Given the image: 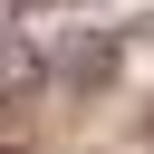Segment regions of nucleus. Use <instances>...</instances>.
Here are the masks:
<instances>
[{
    "label": "nucleus",
    "instance_id": "f257e3e1",
    "mask_svg": "<svg viewBox=\"0 0 154 154\" xmlns=\"http://www.w3.org/2000/svg\"><path fill=\"white\" fill-rule=\"evenodd\" d=\"M38 77H48V58H38L19 29H0V106H10V96H29Z\"/></svg>",
    "mask_w": 154,
    "mask_h": 154
}]
</instances>
